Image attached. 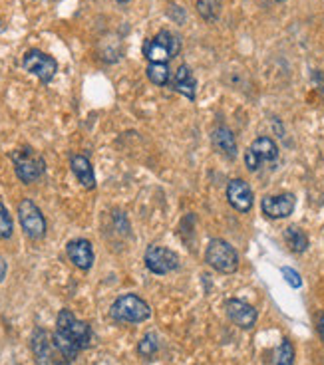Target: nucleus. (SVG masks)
<instances>
[{
	"mask_svg": "<svg viewBox=\"0 0 324 365\" xmlns=\"http://www.w3.org/2000/svg\"><path fill=\"white\" fill-rule=\"evenodd\" d=\"M297 205V199L293 192H280V195H269L260 201V210L265 217L277 220L287 219L288 215H293Z\"/></svg>",
	"mask_w": 324,
	"mask_h": 365,
	"instance_id": "nucleus-10",
	"label": "nucleus"
},
{
	"mask_svg": "<svg viewBox=\"0 0 324 365\" xmlns=\"http://www.w3.org/2000/svg\"><path fill=\"white\" fill-rule=\"evenodd\" d=\"M143 262L148 266L149 272L163 276V274L173 272L179 268V256L169 248L149 247L146 250V256H143Z\"/></svg>",
	"mask_w": 324,
	"mask_h": 365,
	"instance_id": "nucleus-9",
	"label": "nucleus"
},
{
	"mask_svg": "<svg viewBox=\"0 0 324 365\" xmlns=\"http://www.w3.org/2000/svg\"><path fill=\"white\" fill-rule=\"evenodd\" d=\"M138 354L146 359H151L158 354V336L153 331H149L141 338V341L138 344Z\"/></svg>",
	"mask_w": 324,
	"mask_h": 365,
	"instance_id": "nucleus-22",
	"label": "nucleus"
},
{
	"mask_svg": "<svg viewBox=\"0 0 324 365\" xmlns=\"http://www.w3.org/2000/svg\"><path fill=\"white\" fill-rule=\"evenodd\" d=\"M278 157V147L270 137H257L245 153V165L249 171H257L263 163H270Z\"/></svg>",
	"mask_w": 324,
	"mask_h": 365,
	"instance_id": "nucleus-8",
	"label": "nucleus"
},
{
	"mask_svg": "<svg viewBox=\"0 0 324 365\" xmlns=\"http://www.w3.org/2000/svg\"><path fill=\"white\" fill-rule=\"evenodd\" d=\"M213 145L215 149L225 155L227 159H235L237 157V141H235V135L229 128H217L213 131Z\"/></svg>",
	"mask_w": 324,
	"mask_h": 365,
	"instance_id": "nucleus-17",
	"label": "nucleus"
},
{
	"mask_svg": "<svg viewBox=\"0 0 324 365\" xmlns=\"http://www.w3.org/2000/svg\"><path fill=\"white\" fill-rule=\"evenodd\" d=\"M6 270H9V266L4 262V258L0 256V282L4 280V276H6Z\"/></svg>",
	"mask_w": 324,
	"mask_h": 365,
	"instance_id": "nucleus-26",
	"label": "nucleus"
},
{
	"mask_svg": "<svg viewBox=\"0 0 324 365\" xmlns=\"http://www.w3.org/2000/svg\"><path fill=\"white\" fill-rule=\"evenodd\" d=\"M225 312H227V316H229L233 324L243 329L253 328L257 324V318H259V314H257V310L250 304L237 300V298H231V300L225 302Z\"/></svg>",
	"mask_w": 324,
	"mask_h": 365,
	"instance_id": "nucleus-11",
	"label": "nucleus"
},
{
	"mask_svg": "<svg viewBox=\"0 0 324 365\" xmlns=\"http://www.w3.org/2000/svg\"><path fill=\"white\" fill-rule=\"evenodd\" d=\"M22 68L28 73L36 76L42 83H50L52 78L56 76V72H58V62H56L52 56L46 54V52L32 48L22 58Z\"/></svg>",
	"mask_w": 324,
	"mask_h": 365,
	"instance_id": "nucleus-6",
	"label": "nucleus"
},
{
	"mask_svg": "<svg viewBox=\"0 0 324 365\" xmlns=\"http://www.w3.org/2000/svg\"><path fill=\"white\" fill-rule=\"evenodd\" d=\"M171 88L179 91L181 96H186L187 100H195V90H197V80H195L191 68L187 64H181L177 68V72L171 78Z\"/></svg>",
	"mask_w": 324,
	"mask_h": 365,
	"instance_id": "nucleus-14",
	"label": "nucleus"
},
{
	"mask_svg": "<svg viewBox=\"0 0 324 365\" xmlns=\"http://www.w3.org/2000/svg\"><path fill=\"white\" fill-rule=\"evenodd\" d=\"M270 365H295V347L290 339H283L278 347L273 351Z\"/></svg>",
	"mask_w": 324,
	"mask_h": 365,
	"instance_id": "nucleus-19",
	"label": "nucleus"
},
{
	"mask_svg": "<svg viewBox=\"0 0 324 365\" xmlns=\"http://www.w3.org/2000/svg\"><path fill=\"white\" fill-rule=\"evenodd\" d=\"M283 272V276H285V280H287V284H290L293 288H300L303 286V280H300V274L297 272V270H293V268H283L280 270Z\"/></svg>",
	"mask_w": 324,
	"mask_h": 365,
	"instance_id": "nucleus-24",
	"label": "nucleus"
},
{
	"mask_svg": "<svg viewBox=\"0 0 324 365\" xmlns=\"http://www.w3.org/2000/svg\"><path fill=\"white\" fill-rule=\"evenodd\" d=\"M12 165H14V173L19 177L20 181L30 182L38 181L42 173H44V169H46V163H44V159L38 155L36 151L32 149V147H22V149H16L12 155Z\"/></svg>",
	"mask_w": 324,
	"mask_h": 365,
	"instance_id": "nucleus-4",
	"label": "nucleus"
},
{
	"mask_svg": "<svg viewBox=\"0 0 324 365\" xmlns=\"http://www.w3.org/2000/svg\"><path fill=\"white\" fill-rule=\"evenodd\" d=\"M197 12L205 22H215L221 16V0H197Z\"/></svg>",
	"mask_w": 324,
	"mask_h": 365,
	"instance_id": "nucleus-21",
	"label": "nucleus"
},
{
	"mask_svg": "<svg viewBox=\"0 0 324 365\" xmlns=\"http://www.w3.org/2000/svg\"><path fill=\"white\" fill-rule=\"evenodd\" d=\"M110 316L121 324H141L151 316V308L138 294H123L111 304Z\"/></svg>",
	"mask_w": 324,
	"mask_h": 365,
	"instance_id": "nucleus-1",
	"label": "nucleus"
},
{
	"mask_svg": "<svg viewBox=\"0 0 324 365\" xmlns=\"http://www.w3.org/2000/svg\"><path fill=\"white\" fill-rule=\"evenodd\" d=\"M148 78L149 82L156 83V86H159V88H166V86H169L171 83V70H169V66L167 64H149L148 66Z\"/></svg>",
	"mask_w": 324,
	"mask_h": 365,
	"instance_id": "nucleus-20",
	"label": "nucleus"
},
{
	"mask_svg": "<svg viewBox=\"0 0 324 365\" xmlns=\"http://www.w3.org/2000/svg\"><path fill=\"white\" fill-rule=\"evenodd\" d=\"M277 2H285V0H277Z\"/></svg>",
	"mask_w": 324,
	"mask_h": 365,
	"instance_id": "nucleus-29",
	"label": "nucleus"
},
{
	"mask_svg": "<svg viewBox=\"0 0 324 365\" xmlns=\"http://www.w3.org/2000/svg\"><path fill=\"white\" fill-rule=\"evenodd\" d=\"M318 334H320V339L324 344V314H320V318H318Z\"/></svg>",
	"mask_w": 324,
	"mask_h": 365,
	"instance_id": "nucleus-27",
	"label": "nucleus"
},
{
	"mask_svg": "<svg viewBox=\"0 0 324 365\" xmlns=\"http://www.w3.org/2000/svg\"><path fill=\"white\" fill-rule=\"evenodd\" d=\"M19 220L26 237H30L32 240L44 238V235H46V219H44L42 210L34 205V201L22 199L19 202Z\"/></svg>",
	"mask_w": 324,
	"mask_h": 365,
	"instance_id": "nucleus-7",
	"label": "nucleus"
},
{
	"mask_svg": "<svg viewBox=\"0 0 324 365\" xmlns=\"http://www.w3.org/2000/svg\"><path fill=\"white\" fill-rule=\"evenodd\" d=\"M205 262L221 274H233L239 268V252L221 238H213L205 250Z\"/></svg>",
	"mask_w": 324,
	"mask_h": 365,
	"instance_id": "nucleus-3",
	"label": "nucleus"
},
{
	"mask_svg": "<svg viewBox=\"0 0 324 365\" xmlns=\"http://www.w3.org/2000/svg\"><path fill=\"white\" fill-rule=\"evenodd\" d=\"M285 240H287L288 248L297 255H303L306 248H308V237L303 228L298 227H288L285 230Z\"/></svg>",
	"mask_w": 324,
	"mask_h": 365,
	"instance_id": "nucleus-18",
	"label": "nucleus"
},
{
	"mask_svg": "<svg viewBox=\"0 0 324 365\" xmlns=\"http://www.w3.org/2000/svg\"><path fill=\"white\" fill-rule=\"evenodd\" d=\"M227 201L235 210L249 212L253 209V191H250L249 182H245L243 179H233L227 185Z\"/></svg>",
	"mask_w": 324,
	"mask_h": 365,
	"instance_id": "nucleus-13",
	"label": "nucleus"
},
{
	"mask_svg": "<svg viewBox=\"0 0 324 365\" xmlns=\"http://www.w3.org/2000/svg\"><path fill=\"white\" fill-rule=\"evenodd\" d=\"M56 331H60L62 336L72 339L82 351L92 344V328L86 322L76 318L70 310H62L58 314V318H56Z\"/></svg>",
	"mask_w": 324,
	"mask_h": 365,
	"instance_id": "nucleus-5",
	"label": "nucleus"
},
{
	"mask_svg": "<svg viewBox=\"0 0 324 365\" xmlns=\"http://www.w3.org/2000/svg\"><path fill=\"white\" fill-rule=\"evenodd\" d=\"M118 2H120V4H128L130 0H118Z\"/></svg>",
	"mask_w": 324,
	"mask_h": 365,
	"instance_id": "nucleus-28",
	"label": "nucleus"
},
{
	"mask_svg": "<svg viewBox=\"0 0 324 365\" xmlns=\"http://www.w3.org/2000/svg\"><path fill=\"white\" fill-rule=\"evenodd\" d=\"M44 365H70V359H66L58 349H54V351H52V356L48 357L46 361H44Z\"/></svg>",
	"mask_w": 324,
	"mask_h": 365,
	"instance_id": "nucleus-25",
	"label": "nucleus"
},
{
	"mask_svg": "<svg viewBox=\"0 0 324 365\" xmlns=\"http://www.w3.org/2000/svg\"><path fill=\"white\" fill-rule=\"evenodd\" d=\"M12 217H10L9 209L0 202V238L12 237Z\"/></svg>",
	"mask_w": 324,
	"mask_h": 365,
	"instance_id": "nucleus-23",
	"label": "nucleus"
},
{
	"mask_svg": "<svg viewBox=\"0 0 324 365\" xmlns=\"http://www.w3.org/2000/svg\"><path fill=\"white\" fill-rule=\"evenodd\" d=\"M179 50L181 40L169 30H159L156 36L146 40L143 44V56L148 58L149 64H166L167 60L179 54Z\"/></svg>",
	"mask_w": 324,
	"mask_h": 365,
	"instance_id": "nucleus-2",
	"label": "nucleus"
},
{
	"mask_svg": "<svg viewBox=\"0 0 324 365\" xmlns=\"http://www.w3.org/2000/svg\"><path fill=\"white\" fill-rule=\"evenodd\" d=\"M70 167H72V173L76 175V179L82 182V187H86V189L96 187V175H93V167L88 157L74 155L70 159Z\"/></svg>",
	"mask_w": 324,
	"mask_h": 365,
	"instance_id": "nucleus-16",
	"label": "nucleus"
},
{
	"mask_svg": "<svg viewBox=\"0 0 324 365\" xmlns=\"http://www.w3.org/2000/svg\"><path fill=\"white\" fill-rule=\"evenodd\" d=\"M66 252H68V258L70 262L80 268L83 272H88L93 264V248L90 240L86 238H76V240H70L68 247H66Z\"/></svg>",
	"mask_w": 324,
	"mask_h": 365,
	"instance_id": "nucleus-12",
	"label": "nucleus"
},
{
	"mask_svg": "<svg viewBox=\"0 0 324 365\" xmlns=\"http://www.w3.org/2000/svg\"><path fill=\"white\" fill-rule=\"evenodd\" d=\"M30 347H32V354H34V359L38 364L44 365L48 357L52 356L54 351V341H52V336L48 334L46 329L36 328L32 331V338H30Z\"/></svg>",
	"mask_w": 324,
	"mask_h": 365,
	"instance_id": "nucleus-15",
	"label": "nucleus"
}]
</instances>
